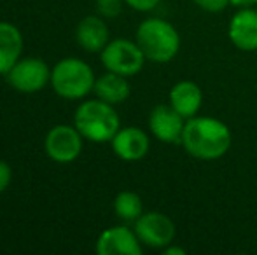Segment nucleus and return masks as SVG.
Listing matches in <instances>:
<instances>
[{"label": "nucleus", "mask_w": 257, "mask_h": 255, "mask_svg": "<svg viewBox=\"0 0 257 255\" xmlns=\"http://www.w3.org/2000/svg\"><path fill=\"white\" fill-rule=\"evenodd\" d=\"M170 105L184 117V119H191V117L198 116L203 103V93L201 88L193 81H180L170 91Z\"/></svg>", "instance_id": "obj_13"}, {"label": "nucleus", "mask_w": 257, "mask_h": 255, "mask_svg": "<svg viewBox=\"0 0 257 255\" xmlns=\"http://www.w3.org/2000/svg\"><path fill=\"white\" fill-rule=\"evenodd\" d=\"M163 253H165V255H186V250H184L182 246L168 245V246H165V248H163Z\"/></svg>", "instance_id": "obj_22"}, {"label": "nucleus", "mask_w": 257, "mask_h": 255, "mask_svg": "<svg viewBox=\"0 0 257 255\" xmlns=\"http://www.w3.org/2000/svg\"><path fill=\"white\" fill-rule=\"evenodd\" d=\"M110 143L115 156L128 163L144 159L151 149V140L147 133L137 126L121 128L110 140Z\"/></svg>", "instance_id": "obj_11"}, {"label": "nucleus", "mask_w": 257, "mask_h": 255, "mask_svg": "<svg viewBox=\"0 0 257 255\" xmlns=\"http://www.w3.org/2000/svg\"><path fill=\"white\" fill-rule=\"evenodd\" d=\"M122 2L124 0H96V9H98L102 18H117L122 11Z\"/></svg>", "instance_id": "obj_18"}, {"label": "nucleus", "mask_w": 257, "mask_h": 255, "mask_svg": "<svg viewBox=\"0 0 257 255\" xmlns=\"http://www.w3.org/2000/svg\"><path fill=\"white\" fill-rule=\"evenodd\" d=\"M200 9L206 13H220L231 4V0H193Z\"/></svg>", "instance_id": "obj_19"}, {"label": "nucleus", "mask_w": 257, "mask_h": 255, "mask_svg": "<svg viewBox=\"0 0 257 255\" xmlns=\"http://www.w3.org/2000/svg\"><path fill=\"white\" fill-rule=\"evenodd\" d=\"M255 4L257 0H231V6H236V7H252Z\"/></svg>", "instance_id": "obj_23"}, {"label": "nucleus", "mask_w": 257, "mask_h": 255, "mask_svg": "<svg viewBox=\"0 0 257 255\" xmlns=\"http://www.w3.org/2000/svg\"><path fill=\"white\" fill-rule=\"evenodd\" d=\"M102 63L108 72H115L124 77L137 75L144 68L146 55L142 53L140 46L128 39H115L110 41L103 48Z\"/></svg>", "instance_id": "obj_5"}, {"label": "nucleus", "mask_w": 257, "mask_h": 255, "mask_svg": "<svg viewBox=\"0 0 257 255\" xmlns=\"http://www.w3.org/2000/svg\"><path fill=\"white\" fill-rule=\"evenodd\" d=\"M108 27L103 18L98 16H86L81 20L75 30V39L79 46L88 53H102L103 48L108 44Z\"/></svg>", "instance_id": "obj_14"}, {"label": "nucleus", "mask_w": 257, "mask_h": 255, "mask_svg": "<svg viewBox=\"0 0 257 255\" xmlns=\"http://www.w3.org/2000/svg\"><path fill=\"white\" fill-rule=\"evenodd\" d=\"M93 93L96 95V98L103 100V102L110 103V105H117V103H122L128 100L132 88H130L128 77L107 70V74L100 75L95 81Z\"/></svg>", "instance_id": "obj_16"}, {"label": "nucleus", "mask_w": 257, "mask_h": 255, "mask_svg": "<svg viewBox=\"0 0 257 255\" xmlns=\"http://www.w3.org/2000/svg\"><path fill=\"white\" fill-rule=\"evenodd\" d=\"M82 138L84 136L75 126L58 124L53 129H49V133L46 135V154L54 163H74L82 152Z\"/></svg>", "instance_id": "obj_7"}, {"label": "nucleus", "mask_w": 257, "mask_h": 255, "mask_svg": "<svg viewBox=\"0 0 257 255\" xmlns=\"http://www.w3.org/2000/svg\"><path fill=\"white\" fill-rule=\"evenodd\" d=\"M186 121L172 105H156L149 116V129L165 143H180Z\"/></svg>", "instance_id": "obj_10"}, {"label": "nucleus", "mask_w": 257, "mask_h": 255, "mask_svg": "<svg viewBox=\"0 0 257 255\" xmlns=\"http://www.w3.org/2000/svg\"><path fill=\"white\" fill-rule=\"evenodd\" d=\"M231 129L215 117L194 116L186 121L180 145L200 161L220 159L231 147Z\"/></svg>", "instance_id": "obj_1"}, {"label": "nucleus", "mask_w": 257, "mask_h": 255, "mask_svg": "<svg viewBox=\"0 0 257 255\" xmlns=\"http://www.w3.org/2000/svg\"><path fill=\"white\" fill-rule=\"evenodd\" d=\"M96 253L98 255H140L142 253V241L137 236L135 229L115 225L105 229L96 241Z\"/></svg>", "instance_id": "obj_9"}, {"label": "nucleus", "mask_w": 257, "mask_h": 255, "mask_svg": "<svg viewBox=\"0 0 257 255\" xmlns=\"http://www.w3.org/2000/svg\"><path fill=\"white\" fill-rule=\"evenodd\" d=\"M95 72L79 58L60 60L51 70V84L58 96L67 100H79L95 88Z\"/></svg>", "instance_id": "obj_4"}, {"label": "nucleus", "mask_w": 257, "mask_h": 255, "mask_svg": "<svg viewBox=\"0 0 257 255\" xmlns=\"http://www.w3.org/2000/svg\"><path fill=\"white\" fill-rule=\"evenodd\" d=\"M114 211L121 220L137 222L144 213L142 197L133 191H122L114 199Z\"/></svg>", "instance_id": "obj_17"}, {"label": "nucleus", "mask_w": 257, "mask_h": 255, "mask_svg": "<svg viewBox=\"0 0 257 255\" xmlns=\"http://www.w3.org/2000/svg\"><path fill=\"white\" fill-rule=\"evenodd\" d=\"M11 88L20 93H37L51 82V68L41 58H20L6 74Z\"/></svg>", "instance_id": "obj_6"}, {"label": "nucleus", "mask_w": 257, "mask_h": 255, "mask_svg": "<svg viewBox=\"0 0 257 255\" xmlns=\"http://www.w3.org/2000/svg\"><path fill=\"white\" fill-rule=\"evenodd\" d=\"M23 53V35L14 25L0 21V75H6Z\"/></svg>", "instance_id": "obj_15"}, {"label": "nucleus", "mask_w": 257, "mask_h": 255, "mask_svg": "<svg viewBox=\"0 0 257 255\" xmlns=\"http://www.w3.org/2000/svg\"><path fill=\"white\" fill-rule=\"evenodd\" d=\"M227 37L240 51H257V11L254 7H240L229 21Z\"/></svg>", "instance_id": "obj_12"}, {"label": "nucleus", "mask_w": 257, "mask_h": 255, "mask_svg": "<svg viewBox=\"0 0 257 255\" xmlns=\"http://www.w3.org/2000/svg\"><path fill=\"white\" fill-rule=\"evenodd\" d=\"M159 2H161V0H124V4H128L132 9L140 11V13L153 11L154 7H158Z\"/></svg>", "instance_id": "obj_20"}, {"label": "nucleus", "mask_w": 257, "mask_h": 255, "mask_svg": "<svg viewBox=\"0 0 257 255\" xmlns=\"http://www.w3.org/2000/svg\"><path fill=\"white\" fill-rule=\"evenodd\" d=\"M137 44L149 62L168 63L179 55L180 35L166 20L147 18L137 28Z\"/></svg>", "instance_id": "obj_2"}, {"label": "nucleus", "mask_w": 257, "mask_h": 255, "mask_svg": "<svg viewBox=\"0 0 257 255\" xmlns=\"http://www.w3.org/2000/svg\"><path fill=\"white\" fill-rule=\"evenodd\" d=\"M74 126L86 140L96 143L110 142L121 129V121L114 105L103 100H89L77 107L74 116Z\"/></svg>", "instance_id": "obj_3"}, {"label": "nucleus", "mask_w": 257, "mask_h": 255, "mask_svg": "<svg viewBox=\"0 0 257 255\" xmlns=\"http://www.w3.org/2000/svg\"><path fill=\"white\" fill-rule=\"evenodd\" d=\"M11 180H13V170L6 161L0 159V194L9 187Z\"/></svg>", "instance_id": "obj_21"}, {"label": "nucleus", "mask_w": 257, "mask_h": 255, "mask_svg": "<svg viewBox=\"0 0 257 255\" xmlns=\"http://www.w3.org/2000/svg\"><path fill=\"white\" fill-rule=\"evenodd\" d=\"M135 232L142 245L151 248H165L175 239V224L161 211H147L135 222Z\"/></svg>", "instance_id": "obj_8"}]
</instances>
